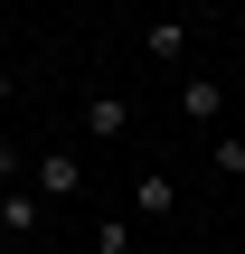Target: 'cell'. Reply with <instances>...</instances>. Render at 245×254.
<instances>
[{"instance_id":"6da1fadb","label":"cell","mask_w":245,"mask_h":254,"mask_svg":"<svg viewBox=\"0 0 245 254\" xmlns=\"http://www.w3.org/2000/svg\"><path fill=\"white\" fill-rule=\"evenodd\" d=\"M28 189H38V198H85V160H76V151H38V160H28Z\"/></svg>"},{"instance_id":"7a4b0ae2","label":"cell","mask_w":245,"mask_h":254,"mask_svg":"<svg viewBox=\"0 0 245 254\" xmlns=\"http://www.w3.org/2000/svg\"><path fill=\"white\" fill-rule=\"evenodd\" d=\"M142 57H151V66H179V57H189V19H179V9H161V19L142 28Z\"/></svg>"},{"instance_id":"3957f363","label":"cell","mask_w":245,"mask_h":254,"mask_svg":"<svg viewBox=\"0 0 245 254\" xmlns=\"http://www.w3.org/2000/svg\"><path fill=\"white\" fill-rule=\"evenodd\" d=\"M179 113H189V123H217V113H227V85H217V75H179Z\"/></svg>"},{"instance_id":"277c9868","label":"cell","mask_w":245,"mask_h":254,"mask_svg":"<svg viewBox=\"0 0 245 254\" xmlns=\"http://www.w3.org/2000/svg\"><path fill=\"white\" fill-rule=\"evenodd\" d=\"M170 207H179V179L170 170H142L132 179V217H170Z\"/></svg>"},{"instance_id":"5b68a950","label":"cell","mask_w":245,"mask_h":254,"mask_svg":"<svg viewBox=\"0 0 245 254\" xmlns=\"http://www.w3.org/2000/svg\"><path fill=\"white\" fill-rule=\"evenodd\" d=\"M85 132H94V141L132 132V104H123V94H94V104H85Z\"/></svg>"},{"instance_id":"8992f818","label":"cell","mask_w":245,"mask_h":254,"mask_svg":"<svg viewBox=\"0 0 245 254\" xmlns=\"http://www.w3.org/2000/svg\"><path fill=\"white\" fill-rule=\"evenodd\" d=\"M38 217H47V198H38V189H0V226H9V236H28Z\"/></svg>"},{"instance_id":"52a82bcc","label":"cell","mask_w":245,"mask_h":254,"mask_svg":"<svg viewBox=\"0 0 245 254\" xmlns=\"http://www.w3.org/2000/svg\"><path fill=\"white\" fill-rule=\"evenodd\" d=\"M208 160H217L227 179H245V141H236V132H217V141H208Z\"/></svg>"},{"instance_id":"ba28073f","label":"cell","mask_w":245,"mask_h":254,"mask_svg":"<svg viewBox=\"0 0 245 254\" xmlns=\"http://www.w3.org/2000/svg\"><path fill=\"white\" fill-rule=\"evenodd\" d=\"M94 254H132V226L113 217V226H94Z\"/></svg>"},{"instance_id":"9c48e42d","label":"cell","mask_w":245,"mask_h":254,"mask_svg":"<svg viewBox=\"0 0 245 254\" xmlns=\"http://www.w3.org/2000/svg\"><path fill=\"white\" fill-rule=\"evenodd\" d=\"M9 85H19V75H9V66H0V104H9Z\"/></svg>"}]
</instances>
